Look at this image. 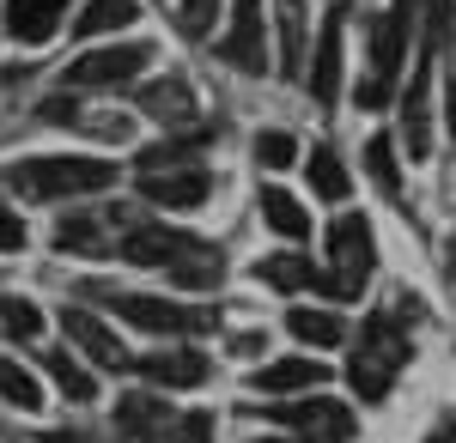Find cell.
I'll return each instance as SVG.
<instances>
[{
    "label": "cell",
    "instance_id": "6da1fadb",
    "mask_svg": "<svg viewBox=\"0 0 456 443\" xmlns=\"http://www.w3.org/2000/svg\"><path fill=\"white\" fill-rule=\"evenodd\" d=\"M12 195L25 201H68V195H98L116 189V165L110 158H25L0 176Z\"/></svg>",
    "mask_w": 456,
    "mask_h": 443
},
{
    "label": "cell",
    "instance_id": "7a4b0ae2",
    "mask_svg": "<svg viewBox=\"0 0 456 443\" xmlns=\"http://www.w3.org/2000/svg\"><path fill=\"white\" fill-rule=\"evenodd\" d=\"M414 12H420V0H395L371 25V73L359 79V109H384L395 98V73H402V55L414 43Z\"/></svg>",
    "mask_w": 456,
    "mask_h": 443
},
{
    "label": "cell",
    "instance_id": "3957f363",
    "mask_svg": "<svg viewBox=\"0 0 456 443\" xmlns=\"http://www.w3.org/2000/svg\"><path fill=\"white\" fill-rule=\"evenodd\" d=\"M408 352H414V341H408L389 316H371L365 334H359V352H353V371H347L353 395H359V401H384L395 371L408 365Z\"/></svg>",
    "mask_w": 456,
    "mask_h": 443
},
{
    "label": "cell",
    "instance_id": "277c9868",
    "mask_svg": "<svg viewBox=\"0 0 456 443\" xmlns=\"http://www.w3.org/2000/svg\"><path fill=\"white\" fill-rule=\"evenodd\" d=\"M86 298L110 304L122 322H134V328H146V334H195V328H213V322H219L213 310H183V304H171V298L116 292V286H104V279H86Z\"/></svg>",
    "mask_w": 456,
    "mask_h": 443
},
{
    "label": "cell",
    "instance_id": "5b68a950",
    "mask_svg": "<svg viewBox=\"0 0 456 443\" xmlns=\"http://www.w3.org/2000/svg\"><path fill=\"white\" fill-rule=\"evenodd\" d=\"M146 61H152V43H110V49L79 55V61L61 73V85H68V92H104V85H128V79H134Z\"/></svg>",
    "mask_w": 456,
    "mask_h": 443
},
{
    "label": "cell",
    "instance_id": "8992f818",
    "mask_svg": "<svg viewBox=\"0 0 456 443\" xmlns=\"http://www.w3.org/2000/svg\"><path fill=\"white\" fill-rule=\"evenodd\" d=\"M329 262H335V279H341V292L359 298L365 292V273L378 262V249H371V225H365V213H341L335 225H329Z\"/></svg>",
    "mask_w": 456,
    "mask_h": 443
},
{
    "label": "cell",
    "instance_id": "52a82bcc",
    "mask_svg": "<svg viewBox=\"0 0 456 443\" xmlns=\"http://www.w3.org/2000/svg\"><path fill=\"white\" fill-rule=\"evenodd\" d=\"M219 55L238 73L268 68V31H262V0H232V31L219 36Z\"/></svg>",
    "mask_w": 456,
    "mask_h": 443
},
{
    "label": "cell",
    "instance_id": "ba28073f",
    "mask_svg": "<svg viewBox=\"0 0 456 443\" xmlns=\"http://www.w3.org/2000/svg\"><path fill=\"white\" fill-rule=\"evenodd\" d=\"M61 328L73 334V346H79L92 365H104V371H134L128 346L116 341V334H110V328L98 322V316H92V310H73V304H68V310H61Z\"/></svg>",
    "mask_w": 456,
    "mask_h": 443
},
{
    "label": "cell",
    "instance_id": "9c48e42d",
    "mask_svg": "<svg viewBox=\"0 0 456 443\" xmlns=\"http://www.w3.org/2000/svg\"><path fill=\"white\" fill-rule=\"evenodd\" d=\"M432 55H438V49H426V55H420L414 85L402 92V140H408V152H414V158L432 152Z\"/></svg>",
    "mask_w": 456,
    "mask_h": 443
},
{
    "label": "cell",
    "instance_id": "30bf717a",
    "mask_svg": "<svg viewBox=\"0 0 456 443\" xmlns=\"http://www.w3.org/2000/svg\"><path fill=\"white\" fill-rule=\"evenodd\" d=\"M256 279L274 286V292H329V298H347L341 279L329 268H316V262H305V255H268V262H256Z\"/></svg>",
    "mask_w": 456,
    "mask_h": 443
},
{
    "label": "cell",
    "instance_id": "8fae6325",
    "mask_svg": "<svg viewBox=\"0 0 456 443\" xmlns=\"http://www.w3.org/2000/svg\"><path fill=\"white\" fill-rule=\"evenodd\" d=\"M208 189H213V176L195 171V165L141 176V195H146L152 206H171V213H195V206H208Z\"/></svg>",
    "mask_w": 456,
    "mask_h": 443
},
{
    "label": "cell",
    "instance_id": "7c38bea8",
    "mask_svg": "<svg viewBox=\"0 0 456 443\" xmlns=\"http://www.w3.org/2000/svg\"><path fill=\"white\" fill-rule=\"evenodd\" d=\"M171 425H176L171 401H159L152 389H134V395L116 401V431H122V438L152 443V438H171Z\"/></svg>",
    "mask_w": 456,
    "mask_h": 443
},
{
    "label": "cell",
    "instance_id": "4fadbf2b",
    "mask_svg": "<svg viewBox=\"0 0 456 443\" xmlns=\"http://www.w3.org/2000/svg\"><path fill=\"white\" fill-rule=\"evenodd\" d=\"M274 419L281 425H298L305 431V443H347L353 438V413L341 407V401H305V407H274Z\"/></svg>",
    "mask_w": 456,
    "mask_h": 443
},
{
    "label": "cell",
    "instance_id": "5bb4252c",
    "mask_svg": "<svg viewBox=\"0 0 456 443\" xmlns=\"http://www.w3.org/2000/svg\"><path fill=\"white\" fill-rule=\"evenodd\" d=\"M134 371H141L146 383H165V389H195V383H208V352H195V346H165V352L134 358Z\"/></svg>",
    "mask_w": 456,
    "mask_h": 443
},
{
    "label": "cell",
    "instance_id": "9a60e30c",
    "mask_svg": "<svg viewBox=\"0 0 456 443\" xmlns=\"http://www.w3.org/2000/svg\"><path fill=\"white\" fill-rule=\"evenodd\" d=\"M316 383H329V376H322V365H311V358H268L262 371L249 376V389H256V395H268V401L298 395V389H316Z\"/></svg>",
    "mask_w": 456,
    "mask_h": 443
},
{
    "label": "cell",
    "instance_id": "2e32d148",
    "mask_svg": "<svg viewBox=\"0 0 456 443\" xmlns=\"http://www.w3.org/2000/svg\"><path fill=\"white\" fill-rule=\"evenodd\" d=\"M341 92V6L322 19V36H316V68H311V98L329 109Z\"/></svg>",
    "mask_w": 456,
    "mask_h": 443
},
{
    "label": "cell",
    "instance_id": "e0dca14e",
    "mask_svg": "<svg viewBox=\"0 0 456 443\" xmlns=\"http://www.w3.org/2000/svg\"><path fill=\"white\" fill-rule=\"evenodd\" d=\"M61 12H68V0H6V31L37 49V43H49V36H55Z\"/></svg>",
    "mask_w": 456,
    "mask_h": 443
},
{
    "label": "cell",
    "instance_id": "ac0fdd59",
    "mask_svg": "<svg viewBox=\"0 0 456 443\" xmlns=\"http://www.w3.org/2000/svg\"><path fill=\"white\" fill-rule=\"evenodd\" d=\"M171 268V279H183V286H219V273H225V255L213 249V243L189 238L183 231V243H176V255L165 262Z\"/></svg>",
    "mask_w": 456,
    "mask_h": 443
},
{
    "label": "cell",
    "instance_id": "d6986e66",
    "mask_svg": "<svg viewBox=\"0 0 456 443\" xmlns=\"http://www.w3.org/2000/svg\"><path fill=\"white\" fill-rule=\"evenodd\" d=\"M176 243H183V231L141 225V231H128V238H116V255H122V262H134V268H165V262L176 255Z\"/></svg>",
    "mask_w": 456,
    "mask_h": 443
},
{
    "label": "cell",
    "instance_id": "ffe728a7",
    "mask_svg": "<svg viewBox=\"0 0 456 443\" xmlns=\"http://www.w3.org/2000/svg\"><path fill=\"white\" fill-rule=\"evenodd\" d=\"M55 249H61V255H116V238H110L104 219L79 213V219H61V225H55Z\"/></svg>",
    "mask_w": 456,
    "mask_h": 443
},
{
    "label": "cell",
    "instance_id": "44dd1931",
    "mask_svg": "<svg viewBox=\"0 0 456 443\" xmlns=\"http://www.w3.org/2000/svg\"><path fill=\"white\" fill-rule=\"evenodd\" d=\"M141 98L146 116H159V122H189L195 116V92H189V79H152L134 92Z\"/></svg>",
    "mask_w": 456,
    "mask_h": 443
},
{
    "label": "cell",
    "instance_id": "7402d4cb",
    "mask_svg": "<svg viewBox=\"0 0 456 443\" xmlns=\"http://www.w3.org/2000/svg\"><path fill=\"white\" fill-rule=\"evenodd\" d=\"M286 334L305 341V346H316V352H329V346L347 341V328H341L335 310H292V316H286Z\"/></svg>",
    "mask_w": 456,
    "mask_h": 443
},
{
    "label": "cell",
    "instance_id": "603a6c76",
    "mask_svg": "<svg viewBox=\"0 0 456 443\" xmlns=\"http://www.w3.org/2000/svg\"><path fill=\"white\" fill-rule=\"evenodd\" d=\"M141 19V0H86V12L73 19V36H104Z\"/></svg>",
    "mask_w": 456,
    "mask_h": 443
},
{
    "label": "cell",
    "instance_id": "cb8c5ba5",
    "mask_svg": "<svg viewBox=\"0 0 456 443\" xmlns=\"http://www.w3.org/2000/svg\"><path fill=\"white\" fill-rule=\"evenodd\" d=\"M262 219H268V231L274 238H305L311 231V213L298 206V195H286V189H262Z\"/></svg>",
    "mask_w": 456,
    "mask_h": 443
},
{
    "label": "cell",
    "instance_id": "d4e9b609",
    "mask_svg": "<svg viewBox=\"0 0 456 443\" xmlns=\"http://www.w3.org/2000/svg\"><path fill=\"white\" fill-rule=\"evenodd\" d=\"M43 371L55 376V389H61L68 401H79V407H86V401L98 395V383H92V371H86V365H73V352H49V358H43Z\"/></svg>",
    "mask_w": 456,
    "mask_h": 443
},
{
    "label": "cell",
    "instance_id": "484cf974",
    "mask_svg": "<svg viewBox=\"0 0 456 443\" xmlns=\"http://www.w3.org/2000/svg\"><path fill=\"white\" fill-rule=\"evenodd\" d=\"M305 176H311V189L322 201H347V171H341V158L329 146H316L311 158H305Z\"/></svg>",
    "mask_w": 456,
    "mask_h": 443
},
{
    "label": "cell",
    "instance_id": "4316f807",
    "mask_svg": "<svg viewBox=\"0 0 456 443\" xmlns=\"http://www.w3.org/2000/svg\"><path fill=\"white\" fill-rule=\"evenodd\" d=\"M0 401L6 407H25V413H37L43 407V383H37L25 365H12V358H0Z\"/></svg>",
    "mask_w": 456,
    "mask_h": 443
},
{
    "label": "cell",
    "instance_id": "83f0119b",
    "mask_svg": "<svg viewBox=\"0 0 456 443\" xmlns=\"http://www.w3.org/2000/svg\"><path fill=\"white\" fill-rule=\"evenodd\" d=\"M0 334L6 341H37L43 334V310L31 298H0Z\"/></svg>",
    "mask_w": 456,
    "mask_h": 443
},
{
    "label": "cell",
    "instance_id": "f1b7e54d",
    "mask_svg": "<svg viewBox=\"0 0 456 443\" xmlns=\"http://www.w3.org/2000/svg\"><path fill=\"white\" fill-rule=\"evenodd\" d=\"M365 171H371V182H378L384 195H402V171H395V146H389V134L365 140Z\"/></svg>",
    "mask_w": 456,
    "mask_h": 443
},
{
    "label": "cell",
    "instance_id": "f546056e",
    "mask_svg": "<svg viewBox=\"0 0 456 443\" xmlns=\"http://www.w3.org/2000/svg\"><path fill=\"white\" fill-rule=\"evenodd\" d=\"M195 146H201V140H171V146H146V152H141V176H152V171H183V158H195Z\"/></svg>",
    "mask_w": 456,
    "mask_h": 443
},
{
    "label": "cell",
    "instance_id": "4dcf8cb0",
    "mask_svg": "<svg viewBox=\"0 0 456 443\" xmlns=\"http://www.w3.org/2000/svg\"><path fill=\"white\" fill-rule=\"evenodd\" d=\"M219 19V0H176V31L183 36H208Z\"/></svg>",
    "mask_w": 456,
    "mask_h": 443
},
{
    "label": "cell",
    "instance_id": "1f68e13d",
    "mask_svg": "<svg viewBox=\"0 0 456 443\" xmlns=\"http://www.w3.org/2000/svg\"><path fill=\"white\" fill-rule=\"evenodd\" d=\"M292 158H298V140H292V134H281V128L256 140V165H262V171H286Z\"/></svg>",
    "mask_w": 456,
    "mask_h": 443
},
{
    "label": "cell",
    "instance_id": "d6a6232c",
    "mask_svg": "<svg viewBox=\"0 0 456 443\" xmlns=\"http://www.w3.org/2000/svg\"><path fill=\"white\" fill-rule=\"evenodd\" d=\"M298 49H305V31H298V6H286V19H281V68H286V73L298 68Z\"/></svg>",
    "mask_w": 456,
    "mask_h": 443
},
{
    "label": "cell",
    "instance_id": "836d02e7",
    "mask_svg": "<svg viewBox=\"0 0 456 443\" xmlns=\"http://www.w3.org/2000/svg\"><path fill=\"white\" fill-rule=\"evenodd\" d=\"M171 443H213V419L208 413H183L171 425Z\"/></svg>",
    "mask_w": 456,
    "mask_h": 443
},
{
    "label": "cell",
    "instance_id": "e575fe53",
    "mask_svg": "<svg viewBox=\"0 0 456 443\" xmlns=\"http://www.w3.org/2000/svg\"><path fill=\"white\" fill-rule=\"evenodd\" d=\"M25 238H31V231H25V219H19L12 206H0V255H19Z\"/></svg>",
    "mask_w": 456,
    "mask_h": 443
},
{
    "label": "cell",
    "instance_id": "d590c367",
    "mask_svg": "<svg viewBox=\"0 0 456 443\" xmlns=\"http://www.w3.org/2000/svg\"><path fill=\"white\" fill-rule=\"evenodd\" d=\"M232 352H238V358H262V352H268V334L244 328V334H232Z\"/></svg>",
    "mask_w": 456,
    "mask_h": 443
},
{
    "label": "cell",
    "instance_id": "8d00e7d4",
    "mask_svg": "<svg viewBox=\"0 0 456 443\" xmlns=\"http://www.w3.org/2000/svg\"><path fill=\"white\" fill-rule=\"evenodd\" d=\"M444 116H451V134H456V61H451V73H444Z\"/></svg>",
    "mask_w": 456,
    "mask_h": 443
},
{
    "label": "cell",
    "instance_id": "74e56055",
    "mask_svg": "<svg viewBox=\"0 0 456 443\" xmlns=\"http://www.w3.org/2000/svg\"><path fill=\"white\" fill-rule=\"evenodd\" d=\"M43 443H92V438H79V431H49Z\"/></svg>",
    "mask_w": 456,
    "mask_h": 443
},
{
    "label": "cell",
    "instance_id": "f35d334b",
    "mask_svg": "<svg viewBox=\"0 0 456 443\" xmlns=\"http://www.w3.org/2000/svg\"><path fill=\"white\" fill-rule=\"evenodd\" d=\"M426 443H456V425H438V431H432Z\"/></svg>",
    "mask_w": 456,
    "mask_h": 443
},
{
    "label": "cell",
    "instance_id": "ab89813d",
    "mask_svg": "<svg viewBox=\"0 0 456 443\" xmlns=\"http://www.w3.org/2000/svg\"><path fill=\"white\" fill-rule=\"evenodd\" d=\"M451 279H456V238H451Z\"/></svg>",
    "mask_w": 456,
    "mask_h": 443
},
{
    "label": "cell",
    "instance_id": "60d3db41",
    "mask_svg": "<svg viewBox=\"0 0 456 443\" xmlns=\"http://www.w3.org/2000/svg\"><path fill=\"white\" fill-rule=\"evenodd\" d=\"M256 443H286V438H256Z\"/></svg>",
    "mask_w": 456,
    "mask_h": 443
},
{
    "label": "cell",
    "instance_id": "b9f144b4",
    "mask_svg": "<svg viewBox=\"0 0 456 443\" xmlns=\"http://www.w3.org/2000/svg\"><path fill=\"white\" fill-rule=\"evenodd\" d=\"M286 6H298V0H286Z\"/></svg>",
    "mask_w": 456,
    "mask_h": 443
}]
</instances>
